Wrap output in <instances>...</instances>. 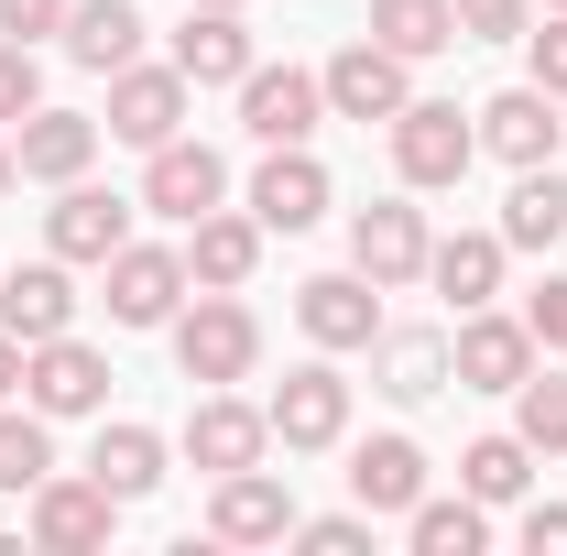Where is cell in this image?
<instances>
[{
    "mask_svg": "<svg viewBox=\"0 0 567 556\" xmlns=\"http://www.w3.org/2000/svg\"><path fill=\"white\" fill-rule=\"evenodd\" d=\"M557 99H546V87H502L492 110H481V142H492L502 164H557Z\"/></svg>",
    "mask_w": 567,
    "mask_h": 556,
    "instance_id": "7402d4cb",
    "label": "cell"
},
{
    "mask_svg": "<svg viewBox=\"0 0 567 556\" xmlns=\"http://www.w3.org/2000/svg\"><path fill=\"white\" fill-rule=\"evenodd\" d=\"M425 284L458 295V306H492V295H502V229H458V240H436V251H425Z\"/></svg>",
    "mask_w": 567,
    "mask_h": 556,
    "instance_id": "4316f807",
    "label": "cell"
},
{
    "mask_svg": "<svg viewBox=\"0 0 567 556\" xmlns=\"http://www.w3.org/2000/svg\"><path fill=\"white\" fill-rule=\"evenodd\" d=\"M0 328L33 349V339H66L76 328V284L66 262H22V274H0Z\"/></svg>",
    "mask_w": 567,
    "mask_h": 556,
    "instance_id": "ffe728a7",
    "label": "cell"
},
{
    "mask_svg": "<svg viewBox=\"0 0 567 556\" xmlns=\"http://www.w3.org/2000/svg\"><path fill=\"white\" fill-rule=\"evenodd\" d=\"M99 132L110 142H142V153H153V142H175L186 132V66H175V55H164V66H121L110 76V121H99Z\"/></svg>",
    "mask_w": 567,
    "mask_h": 556,
    "instance_id": "52a82bcc",
    "label": "cell"
},
{
    "mask_svg": "<svg viewBox=\"0 0 567 556\" xmlns=\"http://www.w3.org/2000/svg\"><path fill=\"white\" fill-rule=\"evenodd\" d=\"M251 274H262V218L208 208V218H197V240H186V284H218V295H240Z\"/></svg>",
    "mask_w": 567,
    "mask_h": 556,
    "instance_id": "603a6c76",
    "label": "cell"
},
{
    "mask_svg": "<svg viewBox=\"0 0 567 556\" xmlns=\"http://www.w3.org/2000/svg\"><path fill=\"white\" fill-rule=\"evenodd\" d=\"M44 240H55V262H110V251L132 240V208L76 175V186H55V208H44Z\"/></svg>",
    "mask_w": 567,
    "mask_h": 556,
    "instance_id": "e0dca14e",
    "label": "cell"
},
{
    "mask_svg": "<svg viewBox=\"0 0 567 556\" xmlns=\"http://www.w3.org/2000/svg\"><path fill=\"white\" fill-rule=\"evenodd\" d=\"M524 328H535V349H567V274H546V284H535Z\"/></svg>",
    "mask_w": 567,
    "mask_h": 556,
    "instance_id": "74e56055",
    "label": "cell"
},
{
    "mask_svg": "<svg viewBox=\"0 0 567 556\" xmlns=\"http://www.w3.org/2000/svg\"><path fill=\"white\" fill-rule=\"evenodd\" d=\"M371 371H382L393 404H425V393H447V339L436 328H382L371 339Z\"/></svg>",
    "mask_w": 567,
    "mask_h": 556,
    "instance_id": "484cf974",
    "label": "cell"
},
{
    "mask_svg": "<svg viewBox=\"0 0 567 556\" xmlns=\"http://www.w3.org/2000/svg\"><path fill=\"white\" fill-rule=\"evenodd\" d=\"M262 415H274V447H295V459H306V447H339V436H350V382H339V360L284 371Z\"/></svg>",
    "mask_w": 567,
    "mask_h": 556,
    "instance_id": "5b68a950",
    "label": "cell"
},
{
    "mask_svg": "<svg viewBox=\"0 0 567 556\" xmlns=\"http://www.w3.org/2000/svg\"><path fill=\"white\" fill-rule=\"evenodd\" d=\"M218 197H229V164H218L208 142H186V132H175V142H153V164H142V208H153V218L197 229Z\"/></svg>",
    "mask_w": 567,
    "mask_h": 556,
    "instance_id": "ba28073f",
    "label": "cell"
},
{
    "mask_svg": "<svg viewBox=\"0 0 567 556\" xmlns=\"http://www.w3.org/2000/svg\"><path fill=\"white\" fill-rule=\"evenodd\" d=\"M404 535H415V556H481L492 546V502H470V491L458 502H415Z\"/></svg>",
    "mask_w": 567,
    "mask_h": 556,
    "instance_id": "f546056e",
    "label": "cell"
},
{
    "mask_svg": "<svg viewBox=\"0 0 567 556\" xmlns=\"http://www.w3.org/2000/svg\"><path fill=\"white\" fill-rule=\"evenodd\" d=\"M425 251H436V229H425V208H404V197H371V208L350 218V262L371 284H415Z\"/></svg>",
    "mask_w": 567,
    "mask_h": 556,
    "instance_id": "4fadbf2b",
    "label": "cell"
},
{
    "mask_svg": "<svg viewBox=\"0 0 567 556\" xmlns=\"http://www.w3.org/2000/svg\"><path fill=\"white\" fill-rule=\"evenodd\" d=\"M317 87H328V110H339V121H393V110L415 99V87H404V55H393V44H371V33L339 44V55L317 66Z\"/></svg>",
    "mask_w": 567,
    "mask_h": 556,
    "instance_id": "8fae6325",
    "label": "cell"
},
{
    "mask_svg": "<svg viewBox=\"0 0 567 556\" xmlns=\"http://www.w3.org/2000/svg\"><path fill=\"white\" fill-rule=\"evenodd\" d=\"M121 513H132L121 491H99V481H55V470H44V481H33V546H44V556H99Z\"/></svg>",
    "mask_w": 567,
    "mask_h": 556,
    "instance_id": "8992f818",
    "label": "cell"
},
{
    "mask_svg": "<svg viewBox=\"0 0 567 556\" xmlns=\"http://www.w3.org/2000/svg\"><path fill=\"white\" fill-rule=\"evenodd\" d=\"M22 404H33V415H99V404H110V360H99V349L76 339H33L22 349Z\"/></svg>",
    "mask_w": 567,
    "mask_h": 556,
    "instance_id": "277c9868",
    "label": "cell"
},
{
    "mask_svg": "<svg viewBox=\"0 0 567 556\" xmlns=\"http://www.w3.org/2000/svg\"><path fill=\"white\" fill-rule=\"evenodd\" d=\"M524 546H535V556H567V502H524Z\"/></svg>",
    "mask_w": 567,
    "mask_h": 556,
    "instance_id": "ab89813d",
    "label": "cell"
},
{
    "mask_svg": "<svg viewBox=\"0 0 567 556\" xmlns=\"http://www.w3.org/2000/svg\"><path fill=\"white\" fill-rule=\"evenodd\" d=\"M382 132H393V175H404V186H458L470 153H481V132L458 121V99H404Z\"/></svg>",
    "mask_w": 567,
    "mask_h": 556,
    "instance_id": "7a4b0ae2",
    "label": "cell"
},
{
    "mask_svg": "<svg viewBox=\"0 0 567 556\" xmlns=\"http://www.w3.org/2000/svg\"><path fill=\"white\" fill-rule=\"evenodd\" d=\"M317 121H328V87L306 66H251L240 76V132L251 142H306Z\"/></svg>",
    "mask_w": 567,
    "mask_h": 556,
    "instance_id": "2e32d148",
    "label": "cell"
},
{
    "mask_svg": "<svg viewBox=\"0 0 567 556\" xmlns=\"http://www.w3.org/2000/svg\"><path fill=\"white\" fill-rule=\"evenodd\" d=\"M11 186H22V153H11V132H0V197H11Z\"/></svg>",
    "mask_w": 567,
    "mask_h": 556,
    "instance_id": "b9f144b4",
    "label": "cell"
},
{
    "mask_svg": "<svg viewBox=\"0 0 567 556\" xmlns=\"http://www.w3.org/2000/svg\"><path fill=\"white\" fill-rule=\"evenodd\" d=\"M262 447H274V415H262V404H240L229 382H218V393H197V415H186V459H197L208 481L262 470Z\"/></svg>",
    "mask_w": 567,
    "mask_h": 556,
    "instance_id": "9c48e42d",
    "label": "cell"
},
{
    "mask_svg": "<svg viewBox=\"0 0 567 556\" xmlns=\"http://www.w3.org/2000/svg\"><path fill=\"white\" fill-rule=\"evenodd\" d=\"M513 436H524L535 459L567 447V382H557V371H524V382H513Z\"/></svg>",
    "mask_w": 567,
    "mask_h": 556,
    "instance_id": "d6a6232c",
    "label": "cell"
},
{
    "mask_svg": "<svg viewBox=\"0 0 567 556\" xmlns=\"http://www.w3.org/2000/svg\"><path fill=\"white\" fill-rule=\"evenodd\" d=\"M0 33L33 44V33H66V0H0Z\"/></svg>",
    "mask_w": 567,
    "mask_h": 556,
    "instance_id": "f35d334b",
    "label": "cell"
},
{
    "mask_svg": "<svg viewBox=\"0 0 567 556\" xmlns=\"http://www.w3.org/2000/svg\"><path fill=\"white\" fill-rule=\"evenodd\" d=\"M11 153H22L33 186H76L99 164V121L87 110H33V121H11Z\"/></svg>",
    "mask_w": 567,
    "mask_h": 556,
    "instance_id": "d6986e66",
    "label": "cell"
},
{
    "mask_svg": "<svg viewBox=\"0 0 567 556\" xmlns=\"http://www.w3.org/2000/svg\"><path fill=\"white\" fill-rule=\"evenodd\" d=\"M295 328H306V339L317 349H371L382 339V284L360 274H317V284H295Z\"/></svg>",
    "mask_w": 567,
    "mask_h": 556,
    "instance_id": "30bf717a",
    "label": "cell"
},
{
    "mask_svg": "<svg viewBox=\"0 0 567 556\" xmlns=\"http://www.w3.org/2000/svg\"><path fill=\"white\" fill-rule=\"evenodd\" d=\"M535 22V0H458V44H513Z\"/></svg>",
    "mask_w": 567,
    "mask_h": 556,
    "instance_id": "e575fe53",
    "label": "cell"
},
{
    "mask_svg": "<svg viewBox=\"0 0 567 556\" xmlns=\"http://www.w3.org/2000/svg\"><path fill=\"white\" fill-rule=\"evenodd\" d=\"M350 491H360V513H415L425 502V447L415 436H360L350 447Z\"/></svg>",
    "mask_w": 567,
    "mask_h": 556,
    "instance_id": "44dd1931",
    "label": "cell"
},
{
    "mask_svg": "<svg viewBox=\"0 0 567 556\" xmlns=\"http://www.w3.org/2000/svg\"><path fill=\"white\" fill-rule=\"evenodd\" d=\"M251 218H262V229H317V218H328V164H317L306 142H262Z\"/></svg>",
    "mask_w": 567,
    "mask_h": 556,
    "instance_id": "5bb4252c",
    "label": "cell"
},
{
    "mask_svg": "<svg viewBox=\"0 0 567 556\" xmlns=\"http://www.w3.org/2000/svg\"><path fill=\"white\" fill-rule=\"evenodd\" d=\"M567 240V175L557 164H513V197H502V251H546Z\"/></svg>",
    "mask_w": 567,
    "mask_h": 556,
    "instance_id": "cb8c5ba5",
    "label": "cell"
},
{
    "mask_svg": "<svg viewBox=\"0 0 567 556\" xmlns=\"http://www.w3.org/2000/svg\"><path fill=\"white\" fill-rule=\"evenodd\" d=\"M458 491H470V502H524V491H535V447H524V436H481V447L458 459Z\"/></svg>",
    "mask_w": 567,
    "mask_h": 556,
    "instance_id": "4dcf8cb0",
    "label": "cell"
},
{
    "mask_svg": "<svg viewBox=\"0 0 567 556\" xmlns=\"http://www.w3.org/2000/svg\"><path fill=\"white\" fill-rule=\"evenodd\" d=\"M66 55L99 66V76H121L142 55V11L132 0H66Z\"/></svg>",
    "mask_w": 567,
    "mask_h": 556,
    "instance_id": "d4e9b609",
    "label": "cell"
},
{
    "mask_svg": "<svg viewBox=\"0 0 567 556\" xmlns=\"http://www.w3.org/2000/svg\"><path fill=\"white\" fill-rule=\"evenodd\" d=\"M371 44H393L404 66L458 44V0H371Z\"/></svg>",
    "mask_w": 567,
    "mask_h": 556,
    "instance_id": "f1b7e54d",
    "label": "cell"
},
{
    "mask_svg": "<svg viewBox=\"0 0 567 556\" xmlns=\"http://www.w3.org/2000/svg\"><path fill=\"white\" fill-rule=\"evenodd\" d=\"M535 11H567V0H535Z\"/></svg>",
    "mask_w": 567,
    "mask_h": 556,
    "instance_id": "ee69618b",
    "label": "cell"
},
{
    "mask_svg": "<svg viewBox=\"0 0 567 556\" xmlns=\"http://www.w3.org/2000/svg\"><path fill=\"white\" fill-rule=\"evenodd\" d=\"M208 535L218 546H284V535H295V491H284L274 470H229V481L208 491Z\"/></svg>",
    "mask_w": 567,
    "mask_h": 556,
    "instance_id": "9a60e30c",
    "label": "cell"
},
{
    "mask_svg": "<svg viewBox=\"0 0 567 556\" xmlns=\"http://www.w3.org/2000/svg\"><path fill=\"white\" fill-rule=\"evenodd\" d=\"M524 44H535V87H546V99H567V11L524 22Z\"/></svg>",
    "mask_w": 567,
    "mask_h": 556,
    "instance_id": "d590c367",
    "label": "cell"
},
{
    "mask_svg": "<svg viewBox=\"0 0 567 556\" xmlns=\"http://www.w3.org/2000/svg\"><path fill=\"white\" fill-rule=\"evenodd\" d=\"M99 274H110V328H175V306H186V251L121 240Z\"/></svg>",
    "mask_w": 567,
    "mask_h": 556,
    "instance_id": "3957f363",
    "label": "cell"
},
{
    "mask_svg": "<svg viewBox=\"0 0 567 556\" xmlns=\"http://www.w3.org/2000/svg\"><path fill=\"white\" fill-rule=\"evenodd\" d=\"M295 535H306L317 556H360V546H371V513H328V524H306V513H295Z\"/></svg>",
    "mask_w": 567,
    "mask_h": 556,
    "instance_id": "8d00e7d4",
    "label": "cell"
},
{
    "mask_svg": "<svg viewBox=\"0 0 567 556\" xmlns=\"http://www.w3.org/2000/svg\"><path fill=\"white\" fill-rule=\"evenodd\" d=\"M33 110H44V66H33V44H11V33H0V132H11V121H33Z\"/></svg>",
    "mask_w": 567,
    "mask_h": 556,
    "instance_id": "836d02e7",
    "label": "cell"
},
{
    "mask_svg": "<svg viewBox=\"0 0 567 556\" xmlns=\"http://www.w3.org/2000/svg\"><path fill=\"white\" fill-rule=\"evenodd\" d=\"M87 481L142 502V491H164V436L153 425H99V447H87Z\"/></svg>",
    "mask_w": 567,
    "mask_h": 556,
    "instance_id": "83f0119b",
    "label": "cell"
},
{
    "mask_svg": "<svg viewBox=\"0 0 567 556\" xmlns=\"http://www.w3.org/2000/svg\"><path fill=\"white\" fill-rule=\"evenodd\" d=\"M175 371H186V382H251V371H262V317H251V306H240V295H197V306H175Z\"/></svg>",
    "mask_w": 567,
    "mask_h": 556,
    "instance_id": "6da1fadb",
    "label": "cell"
},
{
    "mask_svg": "<svg viewBox=\"0 0 567 556\" xmlns=\"http://www.w3.org/2000/svg\"><path fill=\"white\" fill-rule=\"evenodd\" d=\"M208 11H240V0H208Z\"/></svg>",
    "mask_w": 567,
    "mask_h": 556,
    "instance_id": "7bdbcfd3",
    "label": "cell"
},
{
    "mask_svg": "<svg viewBox=\"0 0 567 556\" xmlns=\"http://www.w3.org/2000/svg\"><path fill=\"white\" fill-rule=\"evenodd\" d=\"M524 371H535V328H524V317H481V306H470V328L447 339V382H458V393H513Z\"/></svg>",
    "mask_w": 567,
    "mask_h": 556,
    "instance_id": "7c38bea8",
    "label": "cell"
},
{
    "mask_svg": "<svg viewBox=\"0 0 567 556\" xmlns=\"http://www.w3.org/2000/svg\"><path fill=\"white\" fill-rule=\"evenodd\" d=\"M175 66H186V87H240V76L262 66V55H251V22H240V11H208V0H186Z\"/></svg>",
    "mask_w": 567,
    "mask_h": 556,
    "instance_id": "ac0fdd59",
    "label": "cell"
},
{
    "mask_svg": "<svg viewBox=\"0 0 567 556\" xmlns=\"http://www.w3.org/2000/svg\"><path fill=\"white\" fill-rule=\"evenodd\" d=\"M44 470H55V436H44V415H33V404H22V415L0 404V491H11V502H33V481H44Z\"/></svg>",
    "mask_w": 567,
    "mask_h": 556,
    "instance_id": "1f68e13d",
    "label": "cell"
},
{
    "mask_svg": "<svg viewBox=\"0 0 567 556\" xmlns=\"http://www.w3.org/2000/svg\"><path fill=\"white\" fill-rule=\"evenodd\" d=\"M11 393H22V339L0 328V404H11Z\"/></svg>",
    "mask_w": 567,
    "mask_h": 556,
    "instance_id": "60d3db41",
    "label": "cell"
}]
</instances>
